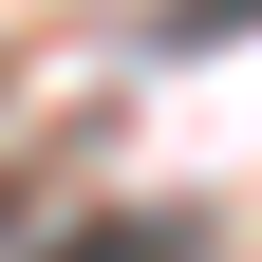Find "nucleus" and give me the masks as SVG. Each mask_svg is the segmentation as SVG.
Wrapping results in <instances>:
<instances>
[{
  "label": "nucleus",
  "mask_w": 262,
  "mask_h": 262,
  "mask_svg": "<svg viewBox=\"0 0 262 262\" xmlns=\"http://www.w3.org/2000/svg\"><path fill=\"white\" fill-rule=\"evenodd\" d=\"M56 262H187V225H94V244H56Z\"/></svg>",
  "instance_id": "obj_1"
},
{
  "label": "nucleus",
  "mask_w": 262,
  "mask_h": 262,
  "mask_svg": "<svg viewBox=\"0 0 262 262\" xmlns=\"http://www.w3.org/2000/svg\"><path fill=\"white\" fill-rule=\"evenodd\" d=\"M169 38H262V0H169Z\"/></svg>",
  "instance_id": "obj_2"
}]
</instances>
